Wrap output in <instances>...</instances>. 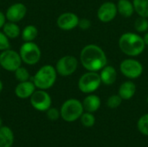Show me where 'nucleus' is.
<instances>
[{"label": "nucleus", "mask_w": 148, "mask_h": 147, "mask_svg": "<svg viewBox=\"0 0 148 147\" xmlns=\"http://www.w3.org/2000/svg\"><path fill=\"white\" fill-rule=\"evenodd\" d=\"M80 61L87 70L94 72L101 70L108 62L107 55L103 49L95 44H88L82 49Z\"/></svg>", "instance_id": "f257e3e1"}, {"label": "nucleus", "mask_w": 148, "mask_h": 147, "mask_svg": "<svg viewBox=\"0 0 148 147\" xmlns=\"http://www.w3.org/2000/svg\"><path fill=\"white\" fill-rule=\"evenodd\" d=\"M119 47L125 55L137 56L144 51L146 44L143 37L135 33L127 32L124 33L120 37Z\"/></svg>", "instance_id": "f03ea898"}, {"label": "nucleus", "mask_w": 148, "mask_h": 147, "mask_svg": "<svg viewBox=\"0 0 148 147\" xmlns=\"http://www.w3.org/2000/svg\"><path fill=\"white\" fill-rule=\"evenodd\" d=\"M57 72L51 65H44L40 68L33 77V82L36 88L47 90L54 86L56 81Z\"/></svg>", "instance_id": "7ed1b4c3"}, {"label": "nucleus", "mask_w": 148, "mask_h": 147, "mask_svg": "<svg viewBox=\"0 0 148 147\" xmlns=\"http://www.w3.org/2000/svg\"><path fill=\"white\" fill-rule=\"evenodd\" d=\"M84 112L82 102L76 99H69L60 109L61 117L67 122H74L81 118Z\"/></svg>", "instance_id": "20e7f679"}, {"label": "nucleus", "mask_w": 148, "mask_h": 147, "mask_svg": "<svg viewBox=\"0 0 148 147\" xmlns=\"http://www.w3.org/2000/svg\"><path fill=\"white\" fill-rule=\"evenodd\" d=\"M22 62L27 65L36 64L42 56V52L39 46L34 42H24L19 50Z\"/></svg>", "instance_id": "39448f33"}, {"label": "nucleus", "mask_w": 148, "mask_h": 147, "mask_svg": "<svg viewBox=\"0 0 148 147\" xmlns=\"http://www.w3.org/2000/svg\"><path fill=\"white\" fill-rule=\"evenodd\" d=\"M101 84L100 74L94 71H88L82 75L78 81L79 89L84 94H92L96 91Z\"/></svg>", "instance_id": "423d86ee"}, {"label": "nucleus", "mask_w": 148, "mask_h": 147, "mask_svg": "<svg viewBox=\"0 0 148 147\" xmlns=\"http://www.w3.org/2000/svg\"><path fill=\"white\" fill-rule=\"evenodd\" d=\"M22 59L20 54L12 49H6L1 51L0 54V66L9 71L15 72L22 64Z\"/></svg>", "instance_id": "0eeeda50"}, {"label": "nucleus", "mask_w": 148, "mask_h": 147, "mask_svg": "<svg viewBox=\"0 0 148 147\" xmlns=\"http://www.w3.org/2000/svg\"><path fill=\"white\" fill-rule=\"evenodd\" d=\"M78 67V61L73 55H65L60 58L56 64V70L62 76H69L74 74Z\"/></svg>", "instance_id": "6e6552de"}, {"label": "nucleus", "mask_w": 148, "mask_h": 147, "mask_svg": "<svg viewBox=\"0 0 148 147\" xmlns=\"http://www.w3.org/2000/svg\"><path fill=\"white\" fill-rule=\"evenodd\" d=\"M120 69L122 75L128 79H137L142 75L143 66L135 59H126L121 62Z\"/></svg>", "instance_id": "1a4fd4ad"}, {"label": "nucleus", "mask_w": 148, "mask_h": 147, "mask_svg": "<svg viewBox=\"0 0 148 147\" xmlns=\"http://www.w3.org/2000/svg\"><path fill=\"white\" fill-rule=\"evenodd\" d=\"M29 99L31 106L37 111L45 112L51 107V97L45 90H36Z\"/></svg>", "instance_id": "9d476101"}, {"label": "nucleus", "mask_w": 148, "mask_h": 147, "mask_svg": "<svg viewBox=\"0 0 148 147\" xmlns=\"http://www.w3.org/2000/svg\"><path fill=\"white\" fill-rule=\"evenodd\" d=\"M118 13L117 5L113 2L103 3L97 11V16L102 23H109L114 20Z\"/></svg>", "instance_id": "9b49d317"}, {"label": "nucleus", "mask_w": 148, "mask_h": 147, "mask_svg": "<svg viewBox=\"0 0 148 147\" xmlns=\"http://www.w3.org/2000/svg\"><path fill=\"white\" fill-rule=\"evenodd\" d=\"M27 14V7L22 3H16L11 4L6 10L5 16L10 22H20Z\"/></svg>", "instance_id": "f8f14e48"}, {"label": "nucleus", "mask_w": 148, "mask_h": 147, "mask_svg": "<svg viewBox=\"0 0 148 147\" xmlns=\"http://www.w3.org/2000/svg\"><path fill=\"white\" fill-rule=\"evenodd\" d=\"M79 17L76 14L72 12H64L61 14L57 20V26L62 30H71L78 26Z\"/></svg>", "instance_id": "ddd939ff"}, {"label": "nucleus", "mask_w": 148, "mask_h": 147, "mask_svg": "<svg viewBox=\"0 0 148 147\" xmlns=\"http://www.w3.org/2000/svg\"><path fill=\"white\" fill-rule=\"evenodd\" d=\"M36 88L34 82L29 80L26 81L19 82L15 88V94L20 99H27L30 98V96L36 91Z\"/></svg>", "instance_id": "4468645a"}, {"label": "nucleus", "mask_w": 148, "mask_h": 147, "mask_svg": "<svg viewBox=\"0 0 148 147\" xmlns=\"http://www.w3.org/2000/svg\"><path fill=\"white\" fill-rule=\"evenodd\" d=\"M100 76H101V83H103L107 86H110L115 82V81L117 79V72L114 67L106 65L101 70Z\"/></svg>", "instance_id": "2eb2a0df"}, {"label": "nucleus", "mask_w": 148, "mask_h": 147, "mask_svg": "<svg viewBox=\"0 0 148 147\" xmlns=\"http://www.w3.org/2000/svg\"><path fill=\"white\" fill-rule=\"evenodd\" d=\"M136 92V86L131 81H127L123 82L118 91V94L121 96L122 100H130L134 97Z\"/></svg>", "instance_id": "dca6fc26"}, {"label": "nucleus", "mask_w": 148, "mask_h": 147, "mask_svg": "<svg viewBox=\"0 0 148 147\" xmlns=\"http://www.w3.org/2000/svg\"><path fill=\"white\" fill-rule=\"evenodd\" d=\"M82 106L86 112L95 113L101 107V99L95 94H89L83 100Z\"/></svg>", "instance_id": "f3484780"}, {"label": "nucleus", "mask_w": 148, "mask_h": 147, "mask_svg": "<svg viewBox=\"0 0 148 147\" xmlns=\"http://www.w3.org/2000/svg\"><path fill=\"white\" fill-rule=\"evenodd\" d=\"M14 142V134L8 126L0 127V147H11Z\"/></svg>", "instance_id": "a211bd4d"}, {"label": "nucleus", "mask_w": 148, "mask_h": 147, "mask_svg": "<svg viewBox=\"0 0 148 147\" xmlns=\"http://www.w3.org/2000/svg\"><path fill=\"white\" fill-rule=\"evenodd\" d=\"M118 12L124 17H130L134 12V3L129 0H119L117 3Z\"/></svg>", "instance_id": "6ab92c4d"}, {"label": "nucleus", "mask_w": 148, "mask_h": 147, "mask_svg": "<svg viewBox=\"0 0 148 147\" xmlns=\"http://www.w3.org/2000/svg\"><path fill=\"white\" fill-rule=\"evenodd\" d=\"M2 29H3V32L10 39L17 38L21 35V29L19 26L16 24V23L14 22H10V21L6 22Z\"/></svg>", "instance_id": "aec40b11"}, {"label": "nucleus", "mask_w": 148, "mask_h": 147, "mask_svg": "<svg viewBox=\"0 0 148 147\" xmlns=\"http://www.w3.org/2000/svg\"><path fill=\"white\" fill-rule=\"evenodd\" d=\"M38 35L37 28L34 25H27L21 31V36L23 42H33Z\"/></svg>", "instance_id": "412c9836"}, {"label": "nucleus", "mask_w": 148, "mask_h": 147, "mask_svg": "<svg viewBox=\"0 0 148 147\" xmlns=\"http://www.w3.org/2000/svg\"><path fill=\"white\" fill-rule=\"evenodd\" d=\"M134 11L143 17H148V0H134Z\"/></svg>", "instance_id": "4be33fe9"}, {"label": "nucleus", "mask_w": 148, "mask_h": 147, "mask_svg": "<svg viewBox=\"0 0 148 147\" xmlns=\"http://www.w3.org/2000/svg\"><path fill=\"white\" fill-rule=\"evenodd\" d=\"M137 127L140 133L148 137V113L142 115L139 119L137 122Z\"/></svg>", "instance_id": "5701e85b"}, {"label": "nucleus", "mask_w": 148, "mask_h": 147, "mask_svg": "<svg viewBox=\"0 0 148 147\" xmlns=\"http://www.w3.org/2000/svg\"><path fill=\"white\" fill-rule=\"evenodd\" d=\"M81 122L85 127H92L95 124V117L93 113H83L81 116Z\"/></svg>", "instance_id": "b1692460"}, {"label": "nucleus", "mask_w": 148, "mask_h": 147, "mask_svg": "<svg viewBox=\"0 0 148 147\" xmlns=\"http://www.w3.org/2000/svg\"><path fill=\"white\" fill-rule=\"evenodd\" d=\"M14 74H15V77H16V81H18L19 82H23V81H29V77H30L29 71L25 68H23L22 66L19 67L14 72Z\"/></svg>", "instance_id": "393cba45"}, {"label": "nucleus", "mask_w": 148, "mask_h": 147, "mask_svg": "<svg viewBox=\"0 0 148 147\" xmlns=\"http://www.w3.org/2000/svg\"><path fill=\"white\" fill-rule=\"evenodd\" d=\"M134 29L138 32H145L148 29V21L147 17L140 16L134 23Z\"/></svg>", "instance_id": "a878e982"}, {"label": "nucleus", "mask_w": 148, "mask_h": 147, "mask_svg": "<svg viewBox=\"0 0 148 147\" xmlns=\"http://www.w3.org/2000/svg\"><path fill=\"white\" fill-rule=\"evenodd\" d=\"M122 102V99L121 98V96L119 94H114L111 95L108 101H107V105L109 108L111 109H115L117 107H119L121 106Z\"/></svg>", "instance_id": "bb28decb"}, {"label": "nucleus", "mask_w": 148, "mask_h": 147, "mask_svg": "<svg viewBox=\"0 0 148 147\" xmlns=\"http://www.w3.org/2000/svg\"><path fill=\"white\" fill-rule=\"evenodd\" d=\"M9 39L10 38L3 31H0V51H3L10 49V44Z\"/></svg>", "instance_id": "cd10ccee"}, {"label": "nucleus", "mask_w": 148, "mask_h": 147, "mask_svg": "<svg viewBox=\"0 0 148 147\" xmlns=\"http://www.w3.org/2000/svg\"><path fill=\"white\" fill-rule=\"evenodd\" d=\"M47 117L49 120H57L59 119V117L61 116V113L58 109L54 108V107H49L47 111Z\"/></svg>", "instance_id": "c85d7f7f"}, {"label": "nucleus", "mask_w": 148, "mask_h": 147, "mask_svg": "<svg viewBox=\"0 0 148 147\" xmlns=\"http://www.w3.org/2000/svg\"><path fill=\"white\" fill-rule=\"evenodd\" d=\"M78 26H79L82 29L86 30V29H88L91 27V22H90L88 19L82 18V19H80V20H79Z\"/></svg>", "instance_id": "c756f323"}, {"label": "nucleus", "mask_w": 148, "mask_h": 147, "mask_svg": "<svg viewBox=\"0 0 148 147\" xmlns=\"http://www.w3.org/2000/svg\"><path fill=\"white\" fill-rule=\"evenodd\" d=\"M6 23V16L5 14H3L2 11H0V29L3 28L4 23Z\"/></svg>", "instance_id": "7c9ffc66"}, {"label": "nucleus", "mask_w": 148, "mask_h": 147, "mask_svg": "<svg viewBox=\"0 0 148 147\" xmlns=\"http://www.w3.org/2000/svg\"><path fill=\"white\" fill-rule=\"evenodd\" d=\"M143 40H144V42H145V44L148 46V32L146 34V35H145V36H144Z\"/></svg>", "instance_id": "2f4dec72"}, {"label": "nucleus", "mask_w": 148, "mask_h": 147, "mask_svg": "<svg viewBox=\"0 0 148 147\" xmlns=\"http://www.w3.org/2000/svg\"><path fill=\"white\" fill-rule=\"evenodd\" d=\"M3 82L0 81V93L3 91Z\"/></svg>", "instance_id": "473e14b6"}, {"label": "nucleus", "mask_w": 148, "mask_h": 147, "mask_svg": "<svg viewBox=\"0 0 148 147\" xmlns=\"http://www.w3.org/2000/svg\"><path fill=\"white\" fill-rule=\"evenodd\" d=\"M2 126V120H1V118H0V127Z\"/></svg>", "instance_id": "72a5a7b5"}, {"label": "nucleus", "mask_w": 148, "mask_h": 147, "mask_svg": "<svg viewBox=\"0 0 148 147\" xmlns=\"http://www.w3.org/2000/svg\"><path fill=\"white\" fill-rule=\"evenodd\" d=\"M147 103H148V97H147Z\"/></svg>", "instance_id": "f704fd0d"}]
</instances>
